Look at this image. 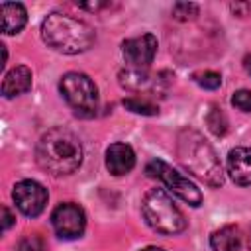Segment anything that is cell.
Instances as JSON below:
<instances>
[{"label":"cell","mask_w":251,"mask_h":251,"mask_svg":"<svg viewBox=\"0 0 251 251\" xmlns=\"http://www.w3.org/2000/svg\"><path fill=\"white\" fill-rule=\"evenodd\" d=\"M35 157L43 171L55 176H63L75 173L80 167L82 145L73 131L65 127H53L39 137Z\"/></svg>","instance_id":"6da1fadb"},{"label":"cell","mask_w":251,"mask_h":251,"mask_svg":"<svg viewBox=\"0 0 251 251\" xmlns=\"http://www.w3.org/2000/svg\"><path fill=\"white\" fill-rule=\"evenodd\" d=\"M41 37L49 47L65 55L84 53L94 43V31L86 22L59 12H53L43 20Z\"/></svg>","instance_id":"7a4b0ae2"},{"label":"cell","mask_w":251,"mask_h":251,"mask_svg":"<svg viewBox=\"0 0 251 251\" xmlns=\"http://www.w3.org/2000/svg\"><path fill=\"white\" fill-rule=\"evenodd\" d=\"M176 155L180 163L200 180L210 186H220L224 182V173L220 159L212 145L194 129H182L176 137Z\"/></svg>","instance_id":"3957f363"},{"label":"cell","mask_w":251,"mask_h":251,"mask_svg":"<svg viewBox=\"0 0 251 251\" xmlns=\"http://www.w3.org/2000/svg\"><path fill=\"white\" fill-rule=\"evenodd\" d=\"M141 214L151 229L163 235H175L184 231L186 220L175 200L163 188H151L141 198Z\"/></svg>","instance_id":"277c9868"},{"label":"cell","mask_w":251,"mask_h":251,"mask_svg":"<svg viewBox=\"0 0 251 251\" xmlns=\"http://www.w3.org/2000/svg\"><path fill=\"white\" fill-rule=\"evenodd\" d=\"M61 94L67 100V104L73 108V112L80 118H90L96 114L98 108V90L92 78L84 73L71 71L61 76L59 82Z\"/></svg>","instance_id":"5b68a950"},{"label":"cell","mask_w":251,"mask_h":251,"mask_svg":"<svg viewBox=\"0 0 251 251\" xmlns=\"http://www.w3.org/2000/svg\"><path fill=\"white\" fill-rule=\"evenodd\" d=\"M145 173L151 178L161 180L169 188V192H173L182 202H186L190 206H200L202 204V192H200V188L192 180H188L186 176H182L178 171H175L171 165H167L165 161L153 159L151 163H147Z\"/></svg>","instance_id":"8992f818"},{"label":"cell","mask_w":251,"mask_h":251,"mask_svg":"<svg viewBox=\"0 0 251 251\" xmlns=\"http://www.w3.org/2000/svg\"><path fill=\"white\" fill-rule=\"evenodd\" d=\"M51 224H53V229H55V233L59 237H63V239H76V237H80L84 233L86 216H84V210L78 204L65 202V204H59L53 210Z\"/></svg>","instance_id":"52a82bcc"},{"label":"cell","mask_w":251,"mask_h":251,"mask_svg":"<svg viewBox=\"0 0 251 251\" xmlns=\"http://www.w3.org/2000/svg\"><path fill=\"white\" fill-rule=\"evenodd\" d=\"M12 198H14L16 208H18L24 216L35 218V216H39V214L45 210V204H47V190H45L43 184H39L37 180L25 178V180H20V182L14 186Z\"/></svg>","instance_id":"ba28073f"},{"label":"cell","mask_w":251,"mask_h":251,"mask_svg":"<svg viewBox=\"0 0 251 251\" xmlns=\"http://www.w3.org/2000/svg\"><path fill=\"white\" fill-rule=\"evenodd\" d=\"M157 37L153 33H143L131 39H126L122 43V53L126 57V61L129 63V67H137V69H145L157 55Z\"/></svg>","instance_id":"9c48e42d"},{"label":"cell","mask_w":251,"mask_h":251,"mask_svg":"<svg viewBox=\"0 0 251 251\" xmlns=\"http://www.w3.org/2000/svg\"><path fill=\"white\" fill-rule=\"evenodd\" d=\"M106 167L116 176L127 175L135 167V153H133L131 145L122 143V141L112 143L106 149Z\"/></svg>","instance_id":"30bf717a"},{"label":"cell","mask_w":251,"mask_h":251,"mask_svg":"<svg viewBox=\"0 0 251 251\" xmlns=\"http://www.w3.org/2000/svg\"><path fill=\"white\" fill-rule=\"evenodd\" d=\"M227 173L235 184H251V147H235L227 153Z\"/></svg>","instance_id":"8fae6325"},{"label":"cell","mask_w":251,"mask_h":251,"mask_svg":"<svg viewBox=\"0 0 251 251\" xmlns=\"http://www.w3.org/2000/svg\"><path fill=\"white\" fill-rule=\"evenodd\" d=\"M120 84L135 94H145V92H155L159 90V78L147 73L145 69L137 67H127L120 73Z\"/></svg>","instance_id":"7c38bea8"},{"label":"cell","mask_w":251,"mask_h":251,"mask_svg":"<svg viewBox=\"0 0 251 251\" xmlns=\"http://www.w3.org/2000/svg\"><path fill=\"white\" fill-rule=\"evenodd\" d=\"M31 88V71L29 67L25 65H20V67H14L12 71H8L4 75V80H2V94L6 98H14V96H20L24 92H27Z\"/></svg>","instance_id":"4fadbf2b"},{"label":"cell","mask_w":251,"mask_h":251,"mask_svg":"<svg viewBox=\"0 0 251 251\" xmlns=\"http://www.w3.org/2000/svg\"><path fill=\"white\" fill-rule=\"evenodd\" d=\"M0 14H2V31L6 35H14L22 31V27L27 22V12L18 2H4L0 6Z\"/></svg>","instance_id":"5bb4252c"},{"label":"cell","mask_w":251,"mask_h":251,"mask_svg":"<svg viewBox=\"0 0 251 251\" xmlns=\"http://www.w3.org/2000/svg\"><path fill=\"white\" fill-rule=\"evenodd\" d=\"M210 245L214 251H239L241 235L235 226H224L216 229L210 237Z\"/></svg>","instance_id":"9a60e30c"},{"label":"cell","mask_w":251,"mask_h":251,"mask_svg":"<svg viewBox=\"0 0 251 251\" xmlns=\"http://www.w3.org/2000/svg\"><path fill=\"white\" fill-rule=\"evenodd\" d=\"M124 106L135 114H143V116H155L159 112V108L149 102L147 98H141V96H129V98H124Z\"/></svg>","instance_id":"2e32d148"},{"label":"cell","mask_w":251,"mask_h":251,"mask_svg":"<svg viewBox=\"0 0 251 251\" xmlns=\"http://www.w3.org/2000/svg\"><path fill=\"white\" fill-rule=\"evenodd\" d=\"M206 124L212 129L214 135H224L227 131V120H226V116H224V112L220 108H212L206 114Z\"/></svg>","instance_id":"e0dca14e"},{"label":"cell","mask_w":251,"mask_h":251,"mask_svg":"<svg viewBox=\"0 0 251 251\" xmlns=\"http://www.w3.org/2000/svg\"><path fill=\"white\" fill-rule=\"evenodd\" d=\"M194 80L202 86V88H208V90H216L220 84H222V76L214 71H204V73H196L194 75Z\"/></svg>","instance_id":"ac0fdd59"},{"label":"cell","mask_w":251,"mask_h":251,"mask_svg":"<svg viewBox=\"0 0 251 251\" xmlns=\"http://www.w3.org/2000/svg\"><path fill=\"white\" fill-rule=\"evenodd\" d=\"M196 14H198V6H196V4L178 2V4H175V6H173V16H175V20L186 22V20H192Z\"/></svg>","instance_id":"d6986e66"},{"label":"cell","mask_w":251,"mask_h":251,"mask_svg":"<svg viewBox=\"0 0 251 251\" xmlns=\"http://www.w3.org/2000/svg\"><path fill=\"white\" fill-rule=\"evenodd\" d=\"M18 251H45V245L39 235H25L18 243Z\"/></svg>","instance_id":"ffe728a7"},{"label":"cell","mask_w":251,"mask_h":251,"mask_svg":"<svg viewBox=\"0 0 251 251\" xmlns=\"http://www.w3.org/2000/svg\"><path fill=\"white\" fill-rule=\"evenodd\" d=\"M231 104L241 112H251V90H237L231 98Z\"/></svg>","instance_id":"44dd1931"},{"label":"cell","mask_w":251,"mask_h":251,"mask_svg":"<svg viewBox=\"0 0 251 251\" xmlns=\"http://www.w3.org/2000/svg\"><path fill=\"white\" fill-rule=\"evenodd\" d=\"M12 224H14V216H12V212L8 210V206H2V229L8 231V229L12 227Z\"/></svg>","instance_id":"7402d4cb"},{"label":"cell","mask_w":251,"mask_h":251,"mask_svg":"<svg viewBox=\"0 0 251 251\" xmlns=\"http://www.w3.org/2000/svg\"><path fill=\"white\" fill-rule=\"evenodd\" d=\"M243 69L247 71V75H251V55H247V57L243 59Z\"/></svg>","instance_id":"603a6c76"},{"label":"cell","mask_w":251,"mask_h":251,"mask_svg":"<svg viewBox=\"0 0 251 251\" xmlns=\"http://www.w3.org/2000/svg\"><path fill=\"white\" fill-rule=\"evenodd\" d=\"M139 251H165V249H161V247H157V245H147V247H143V249H139Z\"/></svg>","instance_id":"cb8c5ba5"},{"label":"cell","mask_w":251,"mask_h":251,"mask_svg":"<svg viewBox=\"0 0 251 251\" xmlns=\"http://www.w3.org/2000/svg\"><path fill=\"white\" fill-rule=\"evenodd\" d=\"M249 249H251V235H249Z\"/></svg>","instance_id":"d4e9b609"}]
</instances>
